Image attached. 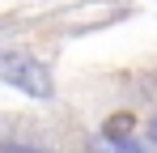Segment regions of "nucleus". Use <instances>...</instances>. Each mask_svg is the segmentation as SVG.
<instances>
[{
	"label": "nucleus",
	"instance_id": "1",
	"mask_svg": "<svg viewBox=\"0 0 157 153\" xmlns=\"http://www.w3.org/2000/svg\"><path fill=\"white\" fill-rule=\"evenodd\" d=\"M0 76L4 81H13L17 89H26L34 98H51V76L43 64H34L26 55H0Z\"/></svg>",
	"mask_w": 157,
	"mask_h": 153
},
{
	"label": "nucleus",
	"instance_id": "2",
	"mask_svg": "<svg viewBox=\"0 0 157 153\" xmlns=\"http://www.w3.org/2000/svg\"><path fill=\"white\" fill-rule=\"evenodd\" d=\"M153 140H157V124H153Z\"/></svg>",
	"mask_w": 157,
	"mask_h": 153
}]
</instances>
